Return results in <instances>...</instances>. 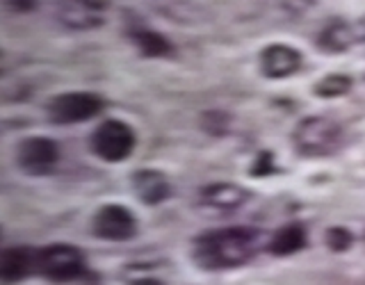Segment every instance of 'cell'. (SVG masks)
Here are the masks:
<instances>
[{"label": "cell", "instance_id": "9c48e42d", "mask_svg": "<svg viewBox=\"0 0 365 285\" xmlns=\"http://www.w3.org/2000/svg\"><path fill=\"white\" fill-rule=\"evenodd\" d=\"M302 53L285 43L267 46L260 53V71L265 78H288L299 71Z\"/></svg>", "mask_w": 365, "mask_h": 285}, {"label": "cell", "instance_id": "ffe728a7", "mask_svg": "<svg viewBox=\"0 0 365 285\" xmlns=\"http://www.w3.org/2000/svg\"><path fill=\"white\" fill-rule=\"evenodd\" d=\"M354 37H356V41L365 43V16L354 26Z\"/></svg>", "mask_w": 365, "mask_h": 285}, {"label": "cell", "instance_id": "30bf717a", "mask_svg": "<svg viewBox=\"0 0 365 285\" xmlns=\"http://www.w3.org/2000/svg\"><path fill=\"white\" fill-rule=\"evenodd\" d=\"M249 199L245 187L233 185V182H212V185L203 187L199 194V201L203 208L215 212H231L240 208Z\"/></svg>", "mask_w": 365, "mask_h": 285}, {"label": "cell", "instance_id": "ac0fdd59", "mask_svg": "<svg viewBox=\"0 0 365 285\" xmlns=\"http://www.w3.org/2000/svg\"><path fill=\"white\" fill-rule=\"evenodd\" d=\"M39 0H5V5L14 11H30Z\"/></svg>", "mask_w": 365, "mask_h": 285}, {"label": "cell", "instance_id": "44dd1931", "mask_svg": "<svg viewBox=\"0 0 365 285\" xmlns=\"http://www.w3.org/2000/svg\"><path fill=\"white\" fill-rule=\"evenodd\" d=\"M130 285H163V283H160L158 279H137Z\"/></svg>", "mask_w": 365, "mask_h": 285}, {"label": "cell", "instance_id": "d6986e66", "mask_svg": "<svg viewBox=\"0 0 365 285\" xmlns=\"http://www.w3.org/2000/svg\"><path fill=\"white\" fill-rule=\"evenodd\" d=\"M269 160H272V157H269L267 153L262 155V160H258V162H256L258 167H254V169H251V174H254V176H260V174H269V171L274 169V167L269 165Z\"/></svg>", "mask_w": 365, "mask_h": 285}, {"label": "cell", "instance_id": "4fadbf2b", "mask_svg": "<svg viewBox=\"0 0 365 285\" xmlns=\"http://www.w3.org/2000/svg\"><path fill=\"white\" fill-rule=\"evenodd\" d=\"M306 244V233H304V228L299 224H288V226H283L279 228L277 233L272 235L269 239V244H267V251L274 256H292L297 254L299 249H304Z\"/></svg>", "mask_w": 365, "mask_h": 285}, {"label": "cell", "instance_id": "7a4b0ae2", "mask_svg": "<svg viewBox=\"0 0 365 285\" xmlns=\"http://www.w3.org/2000/svg\"><path fill=\"white\" fill-rule=\"evenodd\" d=\"M34 274L53 283H68L85 274V256L71 244H51L34 254Z\"/></svg>", "mask_w": 365, "mask_h": 285}, {"label": "cell", "instance_id": "8fae6325", "mask_svg": "<svg viewBox=\"0 0 365 285\" xmlns=\"http://www.w3.org/2000/svg\"><path fill=\"white\" fill-rule=\"evenodd\" d=\"M133 190L137 199L146 205H158L169 199L171 185L165 174H160L155 169H142L133 176Z\"/></svg>", "mask_w": 365, "mask_h": 285}, {"label": "cell", "instance_id": "6da1fadb", "mask_svg": "<svg viewBox=\"0 0 365 285\" xmlns=\"http://www.w3.org/2000/svg\"><path fill=\"white\" fill-rule=\"evenodd\" d=\"M258 233L251 228H220L194 239L192 258L201 269L222 271L242 267L256 256Z\"/></svg>", "mask_w": 365, "mask_h": 285}, {"label": "cell", "instance_id": "8992f818", "mask_svg": "<svg viewBox=\"0 0 365 285\" xmlns=\"http://www.w3.org/2000/svg\"><path fill=\"white\" fill-rule=\"evenodd\" d=\"M60 162V148L48 137H28L19 144L16 165L28 176H46Z\"/></svg>", "mask_w": 365, "mask_h": 285}, {"label": "cell", "instance_id": "ba28073f", "mask_svg": "<svg viewBox=\"0 0 365 285\" xmlns=\"http://www.w3.org/2000/svg\"><path fill=\"white\" fill-rule=\"evenodd\" d=\"M91 231L101 239H110V242H123V239H130L137 233V222L135 214L123 208V205L110 203L103 205L96 212L94 224H91Z\"/></svg>", "mask_w": 365, "mask_h": 285}, {"label": "cell", "instance_id": "2e32d148", "mask_svg": "<svg viewBox=\"0 0 365 285\" xmlns=\"http://www.w3.org/2000/svg\"><path fill=\"white\" fill-rule=\"evenodd\" d=\"M349 89H351V78L349 76H345V73H329V76H324L315 85V94L319 98H336V96L347 94Z\"/></svg>", "mask_w": 365, "mask_h": 285}, {"label": "cell", "instance_id": "7c38bea8", "mask_svg": "<svg viewBox=\"0 0 365 285\" xmlns=\"http://www.w3.org/2000/svg\"><path fill=\"white\" fill-rule=\"evenodd\" d=\"M30 271H34V256L28 249L14 247L3 251V256H0V279H3V283H19Z\"/></svg>", "mask_w": 365, "mask_h": 285}, {"label": "cell", "instance_id": "277c9868", "mask_svg": "<svg viewBox=\"0 0 365 285\" xmlns=\"http://www.w3.org/2000/svg\"><path fill=\"white\" fill-rule=\"evenodd\" d=\"M91 151L106 162H121L135 148V133L128 123L110 119L103 121L89 140Z\"/></svg>", "mask_w": 365, "mask_h": 285}, {"label": "cell", "instance_id": "e0dca14e", "mask_svg": "<svg viewBox=\"0 0 365 285\" xmlns=\"http://www.w3.org/2000/svg\"><path fill=\"white\" fill-rule=\"evenodd\" d=\"M327 244L331 251H347L351 247V233L347 231V228H331V231L327 233Z\"/></svg>", "mask_w": 365, "mask_h": 285}, {"label": "cell", "instance_id": "5bb4252c", "mask_svg": "<svg viewBox=\"0 0 365 285\" xmlns=\"http://www.w3.org/2000/svg\"><path fill=\"white\" fill-rule=\"evenodd\" d=\"M319 48H324L329 53H342L347 51L351 43H356L354 37V26H347L345 21H334L319 32Z\"/></svg>", "mask_w": 365, "mask_h": 285}, {"label": "cell", "instance_id": "3957f363", "mask_svg": "<svg viewBox=\"0 0 365 285\" xmlns=\"http://www.w3.org/2000/svg\"><path fill=\"white\" fill-rule=\"evenodd\" d=\"M342 128L329 117H306L297 123L292 140L297 151L306 157H319L331 153L340 144Z\"/></svg>", "mask_w": 365, "mask_h": 285}, {"label": "cell", "instance_id": "5b68a950", "mask_svg": "<svg viewBox=\"0 0 365 285\" xmlns=\"http://www.w3.org/2000/svg\"><path fill=\"white\" fill-rule=\"evenodd\" d=\"M101 110H103V98L96 94H89V91H66V94L55 96L46 105L48 119L60 125L87 121L91 117H96Z\"/></svg>", "mask_w": 365, "mask_h": 285}, {"label": "cell", "instance_id": "9a60e30c", "mask_svg": "<svg viewBox=\"0 0 365 285\" xmlns=\"http://www.w3.org/2000/svg\"><path fill=\"white\" fill-rule=\"evenodd\" d=\"M133 39L137 43V48H140L146 57H163V55L171 53V43L158 32L142 30V32H135Z\"/></svg>", "mask_w": 365, "mask_h": 285}, {"label": "cell", "instance_id": "52a82bcc", "mask_svg": "<svg viewBox=\"0 0 365 285\" xmlns=\"http://www.w3.org/2000/svg\"><path fill=\"white\" fill-rule=\"evenodd\" d=\"M108 9L110 0H55L57 19L71 30L98 28Z\"/></svg>", "mask_w": 365, "mask_h": 285}]
</instances>
